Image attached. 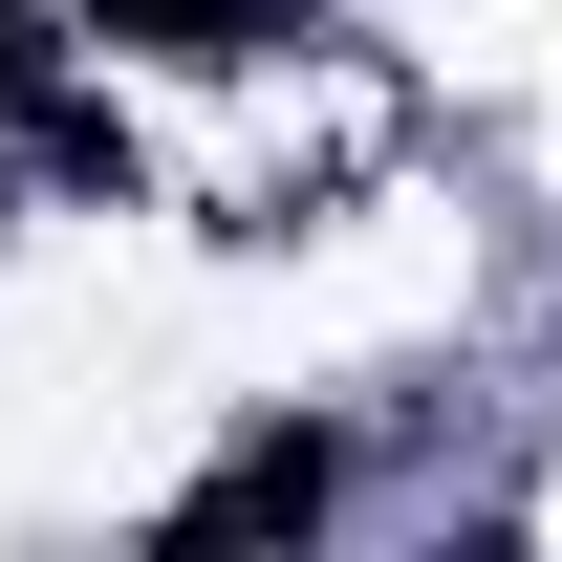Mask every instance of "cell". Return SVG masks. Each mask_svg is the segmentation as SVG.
I'll return each instance as SVG.
<instances>
[{
	"label": "cell",
	"instance_id": "cell-1",
	"mask_svg": "<svg viewBox=\"0 0 562 562\" xmlns=\"http://www.w3.org/2000/svg\"><path fill=\"white\" fill-rule=\"evenodd\" d=\"M325 497H347V432H238V454H216V476L173 497L151 541H173V562H195V541H303Z\"/></svg>",
	"mask_w": 562,
	"mask_h": 562
},
{
	"label": "cell",
	"instance_id": "cell-2",
	"mask_svg": "<svg viewBox=\"0 0 562 562\" xmlns=\"http://www.w3.org/2000/svg\"><path fill=\"white\" fill-rule=\"evenodd\" d=\"M109 44H173V66H238V44H281L303 0H87Z\"/></svg>",
	"mask_w": 562,
	"mask_h": 562
},
{
	"label": "cell",
	"instance_id": "cell-3",
	"mask_svg": "<svg viewBox=\"0 0 562 562\" xmlns=\"http://www.w3.org/2000/svg\"><path fill=\"white\" fill-rule=\"evenodd\" d=\"M22 87H44V0H0V109H22Z\"/></svg>",
	"mask_w": 562,
	"mask_h": 562
}]
</instances>
